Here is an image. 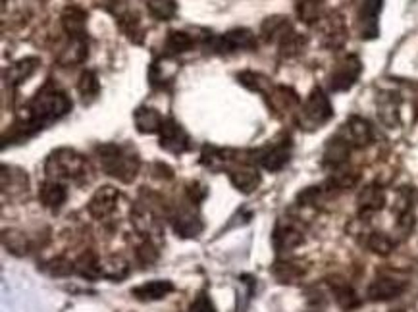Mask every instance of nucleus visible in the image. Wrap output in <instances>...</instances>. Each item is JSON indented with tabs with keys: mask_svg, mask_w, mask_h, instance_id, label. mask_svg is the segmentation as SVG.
I'll use <instances>...</instances> for the list:
<instances>
[{
	"mask_svg": "<svg viewBox=\"0 0 418 312\" xmlns=\"http://www.w3.org/2000/svg\"><path fill=\"white\" fill-rule=\"evenodd\" d=\"M340 135H343L351 147H366L370 141H372V128L366 120H362L359 116H353L349 118V121L343 126V129L340 131Z\"/></svg>",
	"mask_w": 418,
	"mask_h": 312,
	"instance_id": "16",
	"label": "nucleus"
},
{
	"mask_svg": "<svg viewBox=\"0 0 418 312\" xmlns=\"http://www.w3.org/2000/svg\"><path fill=\"white\" fill-rule=\"evenodd\" d=\"M60 22L66 35L70 39H85L87 37V12L79 6H68L60 16Z\"/></svg>",
	"mask_w": 418,
	"mask_h": 312,
	"instance_id": "15",
	"label": "nucleus"
},
{
	"mask_svg": "<svg viewBox=\"0 0 418 312\" xmlns=\"http://www.w3.org/2000/svg\"><path fill=\"white\" fill-rule=\"evenodd\" d=\"M118 200H120V191L116 187H112V185H102L91 197L87 210H89L92 218L102 220V218H108L116 210Z\"/></svg>",
	"mask_w": 418,
	"mask_h": 312,
	"instance_id": "10",
	"label": "nucleus"
},
{
	"mask_svg": "<svg viewBox=\"0 0 418 312\" xmlns=\"http://www.w3.org/2000/svg\"><path fill=\"white\" fill-rule=\"evenodd\" d=\"M172 226L179 237H197L203 232V222L191 208H181L172 216Z\"/></svg>",
	"mask_w": 418,
	"mask_h": 312,
	"instance_id": "18",
	"label": "nucleus"
},
{
	"mask_svg": "<svg viewBox=\"0 0 418 312\" xmlns=\"http://www.w3.org/2000/svg\"><path fill=\"white\" fill-rule=\"evenodd\" d=\"M362 64L361 60L353 54H349L343 60H340L335 68H333L332 76H330V89L333 92L349 91L351 87L357 83V79L361 76Z\"/></svg>",
	"mask_w": 418,
	"mask_h": 312,
	"instance_id": "8",
	"label": "nucleus"
},
{
	"mask_svg": "<svg viewBox=\"0 0 418 312\" xmlns=\"http://www.w3.org/2000/svg\"><path fill=\"white\" fill-rule=\"evenodd\" d=\"M227 176H229V181L234 185L237 191L245 193H253L258 189V185H261V174L256 168H253L251 164L241 162V166L237 164V166H232L229 170H227Z\"/></svg>",
	"mask_w": 418,
	"mask_h": 312,
	"instance_id": "12",
	"label": "nucleus"
},
{
	"mask_svg": "<svg viewBox=\"0 0 418 312\" xmlns=\"http://www.w3.org/2000/svg\"><path fill=\"white\" fill-rule=\"evenodd\" d=\"M407 287L403 280L397 277H378L369 287V299L372 301H390V299L401 295Z\"/></svg>",
	"mask_w": 418,
	"mask_h": 312,
	"instance_id": "20",
	"label": "nucleus"
},
{
	"mask_svg": "<svg viewBox=\"0 0 418 312\" xmlns=\"http://www.w3.org/2000/svg\"><path fill=\"white\" fill-rule=\"evenodd\" d=\"M305 270L301 268L297 263H287V260H280L272 266V274L276 276L277 282L282 284H291V282H297L299 277L303 276Z\"/></svg>",
	"mask_w": 418,
	"mask_h": 312,
	"instance_id": "34",
	"label": "nucleus"
},
{
	"mask_svg": "<svg viewBox=\"0 0 418 312\" xmlns=\"http://www.w3.org/2000/svg\"><path fill=\"white\" fill-rule=\"evenodd\" d=\"M97 156H99L102 172L121 184H131L141 168V158L128 145L104 143L97 147Z\"/></svg>",
	"mask_w": 418,
	"mask_h": 312,
	"instance_id": "2",
	"label": "nucleus"
},
{
	"mask_svg": "<svg viewBox=\"0 0 418 312\" xmlns=\"http://www.w3.org/2000/svg\"><path fill=\"white\" fill-rule=\"evenodd\" d=\"M2 245L6 247L8 253L14 256L28 255L29 251V239L28 235L18 229H4L2 232Z\"/></svg>",
	"mask_w": 418,
	"mask_h": 312,
	"instance_id": "31",
	"label": "nucleus"
},
{
	"mask_svg": "<svg viewBox=\"0 0 418 312\" xmlns=\"http://www.w3.org/2000/svg\"><path fill=\"white\" fill-rule=\"evenodd\" d=\"M155 170H158V174H155V176H158L160 179H170L174 176L170 166H166L164 162H155Z\"/></svg>",
	"mask_w": 418,
	"mask_h": 312,
	"instance_id": "42",
	"label": "nucleus"
},
{
	"mask_svg": "<svg viewBox=\"0 0 418 312\" xmlns=\"http://www.w3.org/2000/svg\"><path fill=\"white\" fill-rule=\"evenodd\" d=\"M383 200H386V195L380 187L376 185H369L364 187L362 193L359 195V206H361L362 214H372L376 210H380L383 206Z\"/></svg>",
	"mask_w": 418,
	"mask_h": 312,
	"instance_id": "30",
	"label": "nucleus"
},
{
	"mask_svg": "<svg viewBox=\"0 0 418 312\" xmlns=\"http://www.w3.org/2000/svg\"><path fill=\"white\" fill-rule=\"evenodd\" d=\"M197 37L191 35L189 31H179V29H172L166 35V41H164V56H177V54H184L187 50L195 49L197 44Z\"/></svg>",
	"mask_w": 418,
	"mask_h": 312,
	"instance_id": "21",
	"label": "nucleus"
},
{
	"mask_svg": "<svg viewBox=\"0 0 418 312\" xmlns=\"http://www.w3.org/2000/svg\"><path fill=\"white\" fill-rule=\"evenodd\" d=\"M205 44L218 54H232V52H239V50H255L258 41L251 29L237 28L229 29L220 37L208 35Z\"/></svg>",
	"mask_w": 418,
	"mask_h": 312,
	"instance_id": "5",
	"label": "nucleus"
},
{
	"mask_svg": "<svg viewBox=\"0 0 418 312\" xmlns=\"http://www.w3.org/2000/svg\"><path fill=\"white\" fill-rule=\"evenodd\" d=\"M318 33L320 41L328 49H340L341 44L347 39V25L343 16L330 12V14L322 16L318 22Z\"/></svg>",
	"mask_w": 418,
	"mask_h": 312,
	"instance_id": "9",
	"label": "nucleus"
},
{
	"mask_svg": "<svg viewBox=\"0 0 418 312\" xmlns=\"http://www.w3.org/2000/svg\"><path fill=\"white\" fill-rule=\"evenodd\" d=\"M172 291H174V284L170 280H153V282L133 287L131 295L139 301H160L168 297Z\"/></svg>",
	"mask_w": 418,
	"mask_h": 312,
	"instance_id": "23",
	"label": "nucleus"
},
{
	"mask_svg": "<svg viewBox=\"0 0 418 312\" xmlns=\"http://www.w3.org/2000/svg\"><path fill=\"white\" fill-rule=\"evenodd\" d=\"M305 43H306L305 37L299 35L297 31H295V33H291V35L285 39L284 43L280 44V52H282V56L285 58L297 56V54H301L303 49H305Z\"/></svg>",
	"mask_w": 418,
	"mask_h": 312,
	"instance_id": "36",
	"label": "nucleus"
},
{
	"mask_svg": "<svg viewBox=\"0 0 418 312\" xmlns=\"http://www.w3.org/2000/svg\"><path fill=\"white\" fill-rule=\"evenodd\" d=\"M333 116L332 102L328 99V95L320 87L312 89L309 99L305 100V104L301 107L299 112V124L301 128L316 129L320 126H324L330 118Z\"/></svg>",
	"mask_w": 418,
	"mask_h": 312,
	"instance_id": "4",
	"label": "nucleus"
},
{
	"mask_svg": "<svg viewBox=\"0 0 418 312\" xmlns=\"http://www.w3.org/2000/svg\"><path fill=\"white\" fill-rule=\"evenodd\" d=\"M369 247L378 253V255H390L391 248H393V243L388 235L383 234H372L369 237Z\"/></svg>",
	"mask_w": 418,
	"mask_h": 312,
	"instance_id": "39",
	"label": "nucleus"
},
{
	"mask_svg": "<svg viewBox=\"0 0 418 312\" xmlns=\"http://www.w3.org/2000/svg\"><path fill=\"white\" fill-rule=\"evenodd\" d=\"M176 71L177 66L176 62L172 60V56L156 58L149 68L150 85L155 87V89H164V87H168L172 81H174V78H176Z\"/></svg>",
	"mask_w": 418,
	"mask_h": 312,
	"instance_id": "17",
	"label": "nucleus"
},
{
	"mask_svg": "<svg viewBox=\"0 0 418 312\" xmlns=\"http://www.w3.org/2000/svg\"><path fill=\"white\" fill-rule=\"evenodd\" d=\"M272 241H274L276 251H289L303 243V234L291 224H277L274 235H272Z\"/></svg>",
	"mask_w": 418,
	"mask_h": 312,
	"instance_id": "26",
	"label": "nucleus"
},
{
	"mask_svg": "<svg viewBox=\"0 0 418 312\" xmlns=\"http://www.w3.org/2000/svg\"><path fill=\"white\" fill-rule=\"evenodd\" d=\"M351 143L343 137V135H335L328 141L326 149H324V164L340 168L341 164L347 162L349 155H351Z\"/></svg>",
	"mask_w": 418,
	"mask_h": 312,
	"instance_id": "25",
	"label": "nucleus"
},
{
	"mask_svg": "<svg viewBox=\"0 0 418 312\" xmlns=\"http://www.w3.org/2000/svg\"><path fill=\"white\" fill-rule=\"evenodd\" d=\"M135 255H137V260L143 264V266H150L158 260V248L150 239H145V241L135 248Z\"/></svg>",
	"mask_w": 418,
	"mask_h": 312,
	"instance_id": "38",
	"label": "nucleus"
},
{
	"mask_svg": "<svg viewBox=\"0 0 418 312\" xmlns=\"http://www.w3.org/2000/svg\"><path fill=\"white\" fill-rule=\"evenodd\" d=\"M47 272L54 277L70 276L71 272H76V263H71V260H68L64 256H56V258H52L47 264Z\"/></svg>",
	"mask_w": 418,
	"mask_h": 312,
	"instance_id": "37",
	"label": "nucleus"
},
{
	"mask_svg": "<svg viewBox=\"0 0 418 312\" xmlns=\"http://www.w3.org/2000/svg\"><path fill=\"white\" fill-rule=\"evenodd\" d=\"M185 193H187V199H189V203L198 205L201 200L206 199L208 189H206V185L201 184V181H191V184H187V187H185Z\"/></svg>",
	"mask_w": 418,
	"mask_h": 312,
	"instance_id": "40",
	"label": "nucleus"
},
{
	"mask_svg": "<svg viewBox=\"0 0 418 312\" xmlns=\"http://www.w3.org/2000/svg\"><path fill=\"white\" fill-rule=\"evenodd\" d=\"M39 64H41V60H39V58L28 56V58H22V60H18V62H14L12 66H8L6 71H4V81H6V85L16 89V87H20L22 83H25V81L35 73Z\"/></svg>",
	"mask_w": 418,
	"mask_h": 312,
	"instance_id": "14",
	"label": "nucleus"
},
{
	"mask_svg": "<svg viewBox=\"0 0 418 312\" xmlns=\"http://www.w3.org/2000/svg\"><path fill=\"white\" fill-rule=\"evenodd\" d=\"M73 102L62 89H58L54 83L47 85L37 92L33 99L22 108V112L16 120V128L12 137L14 139H28L29 135H35L43 128L62 120L66 114L71 112Z\"/></svg>",
	"mask_w": 418,
	"mask_h": 312,
	"instance_id": "1",
	"label": "nucleus"
},
{
	"mask_svg": "<svg viewBox=\"0 0 418 312\" xmlns=\"http://www.w3.org/2000/svg\"><path fill=\"white\" fill-rule=\"evenodd\" d=\"M237 79H239V83L243 87H247L249 91H255L258 95H263V97H268L270 91L274 89V85L270 83V79L263 76V73H258V71H241L237 76Z\"/></svg>",
	"mask_w": 418,
	"mask_h": 312,
	"instance_id": "28",
	"label": "nucleus"
},
{
	"mask_svg": "<svg viewBox=\"0 0 418 312\" xmlns=\"http://www.w3.org/2000/svg\"><path fill=\"white\" fill-rule=\"evenodd\" d=\"M147 10L158 22H170L177 14V0H147Z\"/></svg>",
	"mask_w": 418,
	"mask_h": 312,
	"instance_id": "33",
	"label": "nucleus"
},
{
	"mask_svg": "<svg viewBox=\"0 0 418 312\" xmlns=\"http://www.w3.org/2000/svg\"><path fill=\"white\" fill-rule=\"evenodd\" d=\"M78 92L81 95V99H83L85 104H89V102H92V100L99 97L100 81L95 71H81V76H79L78 79Z\"/></svg>",
	"mask_w": 418,
	"mask_h": 312,
	"instance_id": "29",
	"label": "nucleus"
},
{
	"mask_svg": "<svg viewBox=\"0 0 418 312\" xmlns=\"http://www.w3.org/2000/svg\"><path fill=\"white\" fill-rule=\"evenodd\" d=\"M76 272L81 277H87V280H99L102 276L100 258H97V255L91 253V251H87L76 260Z\"/></svg>",
	"mask_w": 418,
	"mask_h": 312,
	"instance_id": "32",
	"label": "nucleus"
},
{
	"mask_svg": "<svg viewBox=\"0 0 418 312\" xmlns=\"http://www.w3.org/2000/svg\"><path fill=\"white\" fill-rule=\"evenodd\" d=\"M291 158V141L289 137L284 139H276L274 143H270L263 149L251 152L249 160L251 164H258L261 168L268 172H280L285 164L289 162Z\"/></svg>",
	"mask_w": 418,
	"mask_h": 312,
	"instance_id": "6",
	"label": "nucleus"
},
{
	"mask_svg": "<svg viewBox=\"0 0 418 312\" xmlns=\"http://www.w3.org/2000/svg\"><path fill=\"white\" fill-rule=\"evenodd\" d=\"M189 312H216V308H214L213 301L206 297L205 293H201L189 306Z\"/></svg>",
	"mask_w": 418,
	"mask_h": 312,
	"instance_id": "41",
	"label": "nucleus"
},
{
	"mask_svg": "<svg viewBox=\"0 0 418 312\" xmlns=\"http://www.w3.org/2000/svg\"><path fill=\"white\" fill-rule=\"evenodd\" d=\"M44 172L47 178L56 179V181H64V179H71V181H79L89 176L91 166L85 156L79 155L78 150L68 149H56L54 152H50V156L44 162Z\"/></svg>",
	"mask_w": 418,
	"mask_h": 312,
	"instance_id": "3",
	"label": "nucleus"
},
{
	"mask_svg": "<svg viewBox=\"0 0 418 312\" xmlns=\"http://www.w3.org/2000/svg\"><path fill=\"white\" fill-rule=\"evenodd\" d=\"M133 121H135V128L139 133H158L160 128H162L164 118L162 114L158 112L156 108L150 107H139L133 112Z\"/></svg>",
	"mask_w": 418,
	"mask_h": 312,
	"instance_id": "24",
	"label": "nucleus"
},
{
	"mask_svg": "<svg viewBox=\"0 0 418 312\" xmlns=\"http://www.w3.org/2000/svg\"><path fill=\"white\" fill-rule=\"evenodd\" d=\"M266 102H268V107L272 112H291V110H295L301 104V100H299L297 92L293 91L291 87L285 85H277L274 87L270 95L266 97Z\"/></svg>",
	"mask_w": 418,
	"mask_h": 312,
	"instance_id": "19",
	"label": "nucleus"
},
{
	"mask_svg": "<svg viewBox=\"0 0 418 312\" xmlns=\"http://www.w3.org/2000/svg\"><path fill=\"white\" fill-rule=\"evenodd\" d=\"M160 147L170 155H184L187 150H191V137L185 131L174 118H166L162 128L158 131Z\"/></svg>",
	"mask_w": 418,
	"mask_h": 312,
	"instance_id": "7",
	"label": "nucleus"
},
{
	"mask_svg": "<svg viewBox=\"0 0 418 312\" xmlns=\"http://www.w3.org/2000/svg\"><path fill=\"white\" fill-rule=\"evenodd\" d=\"M39 199L50 210H58L60 206L64 205L66 199H68V189H66V185L62 181L47 179L39 187Z\"/></svg>",
	"mask_w": 418,
	"mask_h": 312,
	"instance_id": "22",
	"label": "nucleus"
},
{
	"mask_svg": "<svg viewBox=\"0 0 418 312\" xmlns=\"http://www.w3.org/2000/svg\"><path fill=\"white\" fill-rule=\"evenodd\" d=\"M291 33H295V31H293V25L285 16H270L261 25V37L266 43L282 44Z\"/></svg>",
	"mask_w": 418,
	"mask_h": 312,
	"instance_id": "13",
	"label": "nucleus"
},
{
	"mask_svg": "<svg viewBox=\"0 0 418 312\" xmlns=\"http://www.w3.org/2000/svg\"><path fill=\"white\" fill-rule=\"evenodd\" d=\"M322 0H297V16L301 22L316 23L322 18Z\"/></svg>",
	"mask_w": 418,
	"mask_h": 312,
	"instance_id": "35",
	"label": "nucleus"
},
{
	"mask_svg": "<svg viewBox=\"0 0 418 312\" xmlns=\"http://www.w3.org/2000/svg\"><path fill=\"white\" fill-rule=\"evenodd\" d=\"M383 0H359V28L362 39H374L378 35V14L382 10Z\"/></svg>",
	"mask_w": 418,
	"mask_h": 312,
	"instance_id": "11",
	"label": "nucleus"
},
{
	"mask_svg": "<svg viewBox=\"0 0 418 312\" xmlns=\"http://www.w3.org/2000/svg\"><path fill=\"white\" fill-rule=\"evenodd\" d=\"M100 270H102V277H107L110 282H121L128 277L129 264L124 256L110 255L100 260Z\"/></svg>",
	"mask_w": 418,
	"mask_h": 312,
	"instance_id": "27",
	"label": "nucleus"
}]
</instances>
